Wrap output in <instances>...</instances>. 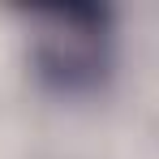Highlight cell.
<instances>
[{
    "label": "cell",
    "instance_id": "cell-1",
    "mask_svg": "<svg viewBox=\"0 0 159 159\" xmlns=\"http://www.w3.org/2000/svg\"><path fill=\"white\" fill-rule=\"evenodd\" d=\"M30 65L43 86L86 95L112 69V13L99 4H65L30 17Z\"/></svg>",
    "mask_w": 159,
    "mask_h": 159
}]
</instances>
